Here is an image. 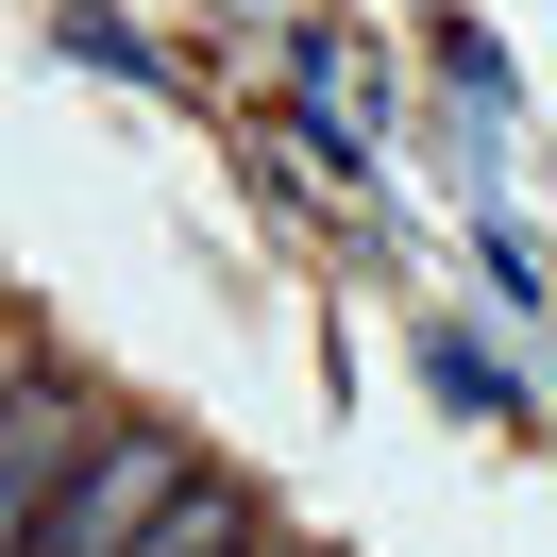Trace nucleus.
Returning a JSON list of instances; mask_svg holds the SVG:
<instances>
[{"label":"nucleus","instance_id":"3","mask_svg":"<svg viewBox=\"0 0 557 557\" xmlns=\"http://www.w3.org/2000/svg\"><path fill=\"white\" fill-rule=\"evenodd\" d=\"M136 557H253V507H237V490H220V473H203V490H186V507H170V523H152V541H136Z\"/></svg>","mask_w":557,"mask_h":557},{"label":"nucleus","instance_id":"1","mask_svg":"<svg viewBox=\"0 0 557 557\" xmlns=\"http://www.w3.org/2000/svg\"><path fill=\"white\" fill-rule=\"evenodd\" d=\"M186 490H203V456H186L170 422H119V440L69 473V507H51V523H17V557H136L152 523L186 507Z\"/></svg>","mask_w":557,"mask_h":557},{"label":"nucleus","instance_id":"4","mask_svg":"<svg viewBox=\"0 0 557 557\" xmlns=\"http://www.w3.org/2000/svg\"><path fill=\"white\" fill-rule=\"evenodd\" d=\"M422 372H440V406H473V422H523V388H507V372H490V355H473V338H440V355H422Z\"/></svg>","mask_w":557,"mask_h":557},{"label":"nucleus","instance_id":"2","mask_svg":"<svg viewBox=\"0 0 557 557\" xmlns=\"http://www.w3.org/2000/svg\"><path fill=\"white\" fill-rule=\"evenodd\" d=\"M102 440H119V422L85 406L69 372H51V338H17V440H0V490H17V523H51V507H69V473H85Z\"/></svg>","mask_w":557,"mask_h":557}]
</instances>
